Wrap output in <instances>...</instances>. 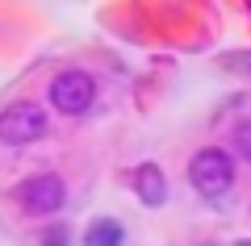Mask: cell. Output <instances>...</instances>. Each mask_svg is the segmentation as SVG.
<instances>
[{
	"label": "cell",
	"instance_id": "obj_9",
	"mask_svg": "<svg viewBox=\"0 0 251 246\" xmlns=\"http://www.w3.org/2000/svg\"><path fill=\"white\" fill-rule=\"evenodd\" d=\"M230 63H234V67H243V71L251 75V50H247V54H239V59H230Z\"/></svg>",
	"mask_w": 251,
	"mask_h": 246
},
{
	"label": "cell",
	"instance_id": "obj_6",
	"mask_svg": "<svg viewBox=\"0 0 251 246\" xmlns=\"http://www.w3.org/2000/svg\"><path fill=\"white\" fill-rule=\"evenodd\" d=\"M122 242H126V229L113 217H97L84 234V246H122Z\"/></svg>",
	"mask_w": 251,
	"mask_h": 246
},
{
	"label": "cell",
	"instance_id": "obj_4",
	"mask_svg": "<svg viewBox=\"0 0 251 246\" xmlns=\"http://www.w3.org/2000/svg\"><path fill=\"white\" fill-rule=\"evenodd\" d=\"M46 134V113L29 100H17V105L0 109V142L4 146H29Z\"/></svg>",
	"mask_w": 251,
	"mask_h": 246
},
{
	"label": "cell",
	"instance_id": "obj_1",
	"mask_svg": "<svg viewBox=\"0 0 251 246\" xmlns=\"http://www.w3.org/2000/svg\"><path fill=\"white\" fill-rule=\"evenodd\" d=\"M188 184L197 188L205 201L230 192V188H234V158L226 155V150H218V146L197 150V155L188 158Z\"/></svg>",
	"mask_w": 251,
	"mask_h": 246
},
{
	"label": "cell",
	"instance_id": "obj_3",
	"mask_svg": "<svg viewBox=\"0 0 251 246\" xmlns=\"http://www.w3.org/2000/svg\"><path fill=\"white\" fill-rule=\"evenodd\" d=\"M50 105L63 117H84L97 105V79L88 71H59L50 79Z\"/></svg>",
	"mask_w": 251,
	"mask_h": 246
},
{
	"label": "cell",
	"instance_id": "obj_2",
	"mask_svg": "<svg viewBox=\"0 0 251 246\" xmlns=\"http://www.w3.org/2000/svg\"><path fill=\"white\" fill-rule=\"evenodd\" d=\"M13 201H17L29 217H54V213L63 209V201H67V184H63L54 171H38V176L21 179V184L13 188Z\"/></svg>",
	"mask_w": 251,
	"mask_h": 246
},
{
	"label": "cell",
	"instance_id": "obj_8",
	"mask_svg": "<svg viewBox=\"0 0 251 246\" xmlns=\"http://www.w3.org/2000/svg\"><path fill=\"white\" fill-rule=\"evenodd\" d=\"M63 238H67V229H63V225H59V229H50V234H46V238H42V242H46V246H63Z\"/></svg>",
	"mask_w": 251,
	"mask_h": 246
},
{
	"label": "cell",
	"instance_id": "obj_5",
	"mask_svg": "<svg viewBox=\"0 0 251 246\" xmlns=\"http://www.w3.org/2000/svg\"><path fill=\"white\" fill-rule=\"evenodd\" d=\"M134 192H138V201H143L147 209H159V204L168 201V179H163V171L155 167V163H143V167L134 171Z\"/></svg>",
	"mask_w": 251,
	"mask_h": 246
},
{
	"label": "cell",
	"instance_id": "obj_7",
	"mask_svg": "<svg viewBox=\"0 0 251 246\" xmlns=\"http://www.w3.org/2000/svg\"><path fill=\"white\" fill-rule=\"evenodd\" d=\"M234 150H239V158H247V163H251V121L234 125Z\"/></svg>",
	"mask_w": 251,
	"mask_h": 246
}]
</instances>
